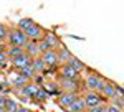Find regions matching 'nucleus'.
Wrapping results in <instances>:
<instances>
[{"label":"nucleus","mask_w":124,"mask_h":112,"mask_svg":"<svg viewBox=\"0 0 124 112\" xmlns=\"http://www.w3.org/2000/svg\"><path fill=\"white\" fill-rule=\"evenodd\" d=\"M104 84H106V81L98 74H89L86 77V89L91 91V92H99V91H103Z\"/></svg>","instance_id":"f257e3e1"},{"label":"nucleus","mask_w":124,"mask_h":112,"mask_svg":"<svg viewBox=\"0 0 124 112\" xmlns=\"http://www.w3.org/2000/svg\"><path fill=\"white\" fill-rule=\"evenodd\" d=\"M8 41L12 46H18V48H25L27 43H28V38L23 31L20 30H12L8 33Z\"/></svg>","instance_id":"f03ea898"},{"label":"nucleus","mask_w":124,"mask_h":112,"mask_svg":"<svg viewBox=\"0 0 124 112\" xmlns=\"http://www.w3.org/2000/svg\"><path fill=\"white\" fill-rule=\"evenodd\" d=\"M85 104H86V109H91V107H96V105H101L103 102V99H101V96L98 92H91V91H88L85 96Z\"/></svg>","instance_id":"7ed1b4c3"},{"label":"nucleus","mask_w":124,"mask_h":112,"mask_svg":"<svg viewBox=\"0 0 124 112\" xmlns=\"http://www.w3.org/2000/svg\"><path fill=\"white\" fill-rule=\"evenodd\" d=\"M25 35L28 38V41H40V40H43V36H45V33H43V30H41L40 25H33L31 28H28L25 31Z\"/></svg>","instance_id":"20e7f679"},{"label":"nucleus","mask_w":124,"mask_h":112,"mask_svg":"<svg viewBox=\"0 0 124 112\" xmlns=\"http://www.w3.org/2000/svg\"><path fill=\"white\" fill-rule=\"evenodd\" d=\"M41 59H43V63L48 66V68H53V66H56L60 61H58V55L55 49H50V51H46V53H43V55L40 56Z\"/></svg>","instance_id":"39448f33"},{"label":"nucleus","mask_w":124,"mask_h":112,"mask_svg":"<svg viewBox=\"0 0 124 112\" xmlns=\"http://www.w3.org/2000/svg\"><path fill=\"white\" fill-rule=\"evenodd\" d=\"M12 64L15 66L17 69H23V68H27V66L31 64V58H30L27 53H23V55L13 58V59H12Z\"/></svg>","instance_id":"423d86ee"},{"label":"nucleus","mask_w":124,"mask_h":112,"mask_svg":"<svg viewBox=\"0 0 124 112\" xmlns=\"http://www.w3.org/2000/svg\"><path fill=\"white\" fill-rule=\"evenodd\" d=\"M23 49H25V53H27L31 59L40 58V55H41V51H40V48H38V41H28L27 46L23 48Z\"/></svg>","instance_id":"0eeeda50"},{"label":"nucleus","mask_w":124,"mask_h":112,"mask_svg":"<svg viewBox=\"0 0 124 112\" xmlns=\"http://www.w3.org/2000/svg\"><path fill=\"white\" fill-rule=\"evenodd\" d=\"M76 101H78V97L73 92H65V94L60 96V101L58 102L61 104V105H65V107H70V105H73Z\"/></svg>","instance_id":"6e6552de"},{"label":"nucleus","mask_w":124,"mask_h":112,"mask_svg":"<svg viewBox=\"0 0 124 112\" xmlns=\"http://www.w3.org/2000/svg\"><path fill=\"white\" fill-rule=\"evenodd\" d=\"M78 71H75L71 66H68V64H63V68H61V77L63 79H73V81H76V77H78Z\"/></svg>","instance_id":"1a4fd4ad"},{"label":"nucleus","mask_w":124,"mask_h":112,"mask_svg":"<svg viewBox=\"0 0 124 112\" xmlns=\"http://www.w3.org/2000/svg\"><path fill=\"white\" fill-rule=\"evenodd\" d=\"M60 86H61L66 92H73V94H75V91L78 89V83H76V81H73V79H63V77H61Z\"/></svg>","instance_id":"9d476101"},{"label":"nucleus","mask_w":124,"mask_h":112,"mask_svg":"<svg viewBox=\"0 0 124 112\" xmlns=\"http://www.w3.org/2000/svg\"><path fill=\"white\" fill-rule=\"evenodd\" d=\"M101 92L104 94L106 97H109V99H116V97H117V92H116V86H114V84H109V83H106Z\"/></svg>","instance_id":"9b49d317"},{"label":"nucleus","mask_w":124,"mask_h":112,"mask_svg":"<svg viewBox=\"0 0 124 112\" xmlns=\"http://www.w3.org/2000/svg\"><path fill=\"white\" fill-rule=\"evenodd\" d=\"M58 55V61H63V63H65V64H66L68 61H70V59H71V51H70V49H68V48H60V51H58L56 53Z\"/></svg>","instance_id":"f8f14e48"},{"label":"nucleus","mask_w":124,"mask_h":112,"mask_svg":"<svg viewBox=\"0 0 124 112\" xmlns=\"http://www.w3.org/2000/svg\"><path fill=\"white\" fill-rule=\"evenodd\" d=\"M66 64H68V66H71V68H73L75 71H78V73H81V71H83V69L86 68L85 63H83V61H79V59H78V58H75V56H71V59L68 61Z\"/></svg>","instance_id":"ddd939ff"},{"label":"nucleus","mask_w":124,"mask_h":112,"mask_svg":"<svg viewBox=\"0 0 124 112\" xmlns=\"http://www.w3.org/2000/svg\"><path fill=\"white\" fill-rule=\"evenodd\" d=\"M43 41H45V43H46V45L51 48V49L60 45V41H58L56 35H53V33H48V35H45V36H43Z\"/></svg>","instance_id":"4468645a"},{"label":"nucleus","mask_w":124,"mask_h":112,"mask_svg":"<svg viewBox=\"0 0 124 112\" xmlns=\"http://www.w3.org/2000/svg\"><path fill=\"white\" fill-rule=\"evenodd\" d=\"M33 25H35V21H33L31 18H22L18 21V28H17V30H20V31H23V33H25V31H27L28 28H31Z\"/></svg>","instance_id":"2eb2a0df"},{"label":"nucleus","mask_w":124,"mask_h":112,"mask_svg":"<svg viewBox=\"0 0 124 112\" xmlns=\"http://www.w3.org/2000/svg\"><path fill=\"white\" fill-rule=\"evenodd\" d=\"M31 68L35 69V73H43L45 68H46V64L43 63L41 58H35V59H31Z\"/></svg>","instance_id":"dca6fc26"},{"label":"nucleus","mask_w":124,"mask_h":112,"mask_svg":"<svg viewBox=\"0 0 124 112\" xmlns=\"http://www.w3.org/2000/svg\"><path fill=\"white\" fill-rule=\"evenodd\" d=\"M85 109H86V104H85L83 99H78L73 105H70V107H68V111H70V112H83Z\"/></svg>","instance_id":"f3484780"},{"label":"nucleus","mask_w":124,"mask_h":112,"mask_svg":"<svg viewBox=\"0 0 124 112\" xmlns=\"http://www.w3.org/2000/svg\"><path fill=\"white\" fill-rule=\"evenodd\" d=\"M23 53H25V49H23V48H18V46H12V48L7 49V56L12 58V59L17 58V56H20V55H23Z\"/></svg>","instance_id":"a211bd4d"},{"label":"nucleus","mask_w":124,"mask_h":112,"mask_svg":"<svg viewBox=\"0 0 124 112\" xmlns=\"http://www.w3.org/2000/svg\"><path fill=\"white\" fill-rule=\"evenodd\" d=\"M35 69L31 68V64L27 66V68H23V69H20V76H23L25 79H31V77H35Z\"/></svg>","instance_id":"6ab92c4d"},{"label":"nucleus","mask_w":124,"mask_h":112,"mask_svg":"<svg viewBox=\"0 0 124 112\" xmlns=\"http://www.w3.org/2000/svg\"><path fill=\"white\" fill-rule=\"evenodd\" d=\"M37 91H38V87H37V86H31V84L23 86V89H22V92L25 94V96H33V97H35Z\"/></svg>","instance_id":"aec40b11"},{"label":"nucleus","mask_w":124,"mask_h":112,"mask_svg":"<svg viewBox=\"0 0 124 112\" xmlns=\"http://www.w3.org/2000/svg\"><path fill=\"white\" fill-rule=\"evenodd\" d=\"M3 109H5V112H15L17 109H18V104L15 102V101H12V99H7Z\"/></svg>","instance_id":"412c9836"},{"label":"nucleus","mask_w":124,"mask_h":112,"mask_svg":"<svg viewBox=\"0 0 124 112\" xmlns=\"http://www.w3.org/2000/svg\"><path fill=\"white\" fill-rule=\"evenodd\" d=\"M27 83H28V79H25L23 76H20V74H17L15 79H13V84H15L17 87H23V86H27Z\"/></svg>","instance_id":"4be33fe9"},{"label":"nucleus","mask_w":124,"mask_h":112,"mask_svg":"<svg viewBox=\"0 0 124 112\" xmlns=\"http://www.w3.org/2000/svg\"><path fill=\"white\" fill-rule=\"evenodd\" d=\"M8 28L5 27V25H2V23H0V40H2V41H3V40H5V38H8Z\"/></svg>","instance_id":"5701e85b"},{"label":"nucleus","mask_w":124,"mask_h":112,"mask_svg":"<svg viewBox=\"0 0 124 112\" xmlns=\"http://www.w3.org/2000/svg\"><path fill=\"white\" fill-rule=\"evenodd\" d=\"M86 112H106V107L101 104V105H96V107H91V109H86Z\"/></svg>","instance_id":"b1692460"},{"label":"nucleus","mask_w":124,"mask_h":112,"mask_svg":"<svg viewBox=\"0 0 124 112\" xmlns=\"http://www.w3.org/2000/svg\"><path fill=\"white\" fill-rule=\"evenodd\" d=\"M113 105H114V107H117V109L121 111V109L124 107V105H123V101H121V97H116V99H113Z\"/></svg>","instance_id":"393cba45"},{"label":"nucleus","mask_w":124,"mask_h":112,"mask_svg":"<svg viewBox=\"0 0 124 112\" xmlns=\"http://www.w3.org/2000/svg\"><path fill=\"white\" fill-rule=\"evenodd\" d=\"M35 97H37V99H45V97H46V92H45L43 89H38L37 94H35Z\"/></svg>","instance_id":"a878e982"},{"label":"nucleus","mask_w":124,"mask_h":112,"mask_svg":"<svg viewBox=\"0 0 124 112\" xmlns=\"http://www.w3.org/2000/svg\"><path fill=\"white\" fill-rule=\"evenodd\" d=\"M5 59H7V51L3 49V51H0V63H5Z\"/></svg>","instance_id":"bb28decb"},{"label":"nucleus","mask_w":124,"mask_h":112,"mask_svg":"<svg viewBox=\"0 0 124 112\" xmlns=\"http://www.w3.org/2000/svg\"><path fill=\"white\" fill-rule=\"evenodd\" d=\"M106 112H121L117 107H114V105H109V107H106Z\"/></svg>","instance_id":"cd10ccee"},{"label":"nucleus","mask_w":124,"mask_h":112,"mask_svg":"<svg viewBox=\"0 0 124 112\" xmlns=\"http://www.w3.org/2000/svg\"><path fill=\"white\" fill-rule=\"evenodd\" d=\"M5 102H7V99L0 96V107H3V105H5Z\"/></svg>","instance_id":"c85d7f7f"},{"label":"nucleus","mask_w":124,"mask_h":112,"mask_svg":"<svg viewBox=\"0 0 124 112\" xmlns=\"http://www.w3.org/2000/svg\"><path fill=\"white\" fill-rule=\"evenodd\" d=\"M15 112H30V111H28V109H25V107H18Z\"/></svg>","instance_id":"c756f323"},{"label":"nucleus","mask_w":124,"mask_h":112,"mask_svg":"<svg viewBox=\"0 0 124 112\" xmlns=\"http://www.w3.org/2000/svg\"><path fill=\"white\" fill-rule=\"evenodd\" d=\"M3 49H5V46H3V41L0 40V51H3Z\"/></svg>","instance_id":"7c9ffc66"},{"label":"nucleus","mask_w":124,"mask_h":112,"mask_svg":"<svg viewBox=\"0 0 124 112\" xmlns=\"http://www.w3.org/2000/svg\"><path fill=\"white\" fill-rule=\"evenodd\" d=\"M121 101H123V105H124V97H121Z\"/></svg>","instance_id":"2f4dec72"},{"label":"nucleus","mask_w":124,"mask_h":112,"mask_svg":"<svg viewBox=\"0 0 124 112\" xmlns=\"http://www.w3.org/2000/svg\"><path fill=\"white\" fill-rule=\"evenodd\" d=\"M2 87H3V86H2V84H0V91H2Z\"/></svg>","instance_id":"473e14b6"}]
</instances>
